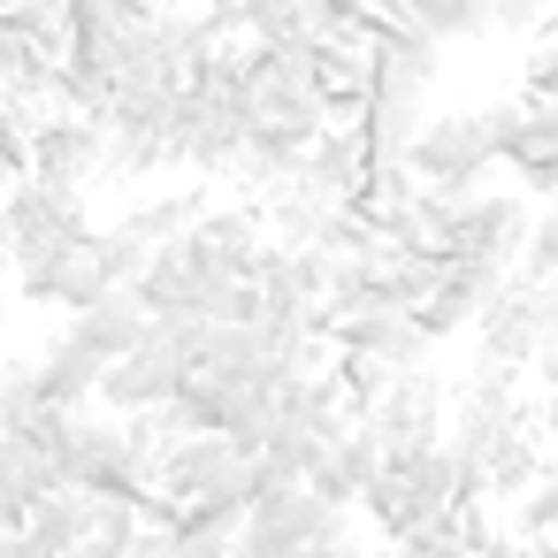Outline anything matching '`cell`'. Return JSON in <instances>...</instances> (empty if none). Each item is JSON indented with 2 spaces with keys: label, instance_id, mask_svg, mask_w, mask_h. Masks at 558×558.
Returning a JSON list of instances; mask_svg holds the SVG:
<instances>
[{
  "label": "cell",
  "instance_id": "obj_1",
  "mask_svg": "<svg viewBox=\"0 0 558 558\" xmlns=\"http://www.w3.org/2000/svg\"><path fill=\"white\" fill-rule=\"evenodd\" d=\"M527 230H535V207H527L520 192H474V199H451L436 253H444V260H474V268H497V276H520Z\"/></svg>",
  "mask_w": 558,
  "mask_h": 558
},
{
  "label": "cell",
  "instance_id": "obj_2",
  "mask_svg": "<svg viewBox=\"0 0 558 558\" xmlns=\"http://www.w3.org/2000/svg\"><path fill=\"white\" fill-rule=\"evenodd\" d=\"M497 161V138H489V108H466V116H428L405 177L428 192V199H474L482 169Z\"/></svg>",
  "mask_w": 558,
  "mask_h": 558
},
{
  "label": "cell",
  "instance_id": "obj_3",
  "mask_svg": "<svg viewBox=\"0 0 558 558\" xmlns=\"http://www.w3.org/2000/svg\"><path fill=\"white\" fill-rule=\"evenodd\" d=\"M444 413H451V383H436V375L421 367V375H390L383 405H375L360 428L383 444V466H405L413 451H436V444H444Z\"/></svg>",
  "mask_w": 558,
  "mask_h": 558
},
{
  "label": "cell",
  "instance_id": "obj_4",
  "mask_svg": "<svg viewBox=\"0 0 558 558\" xmlns=\"http://www.w3.org/2000/svg\"><path fill=\"white\" fill-rule=\"evenodd\" d=\"M245 466H253V459H245L230 436H192V444L161 451L154 489H161V505H169V512H207V505H238Z\"/></svg>",
  "mask_w": 558,
  "mask_h": 558
},
{
  "label": "cell",
  "instance_id": "obj_5",
  "mask_svg": "<svg viewBox=\"0 0 558 558\" xmlns=\"http://www.w3.org/2000/svg\"><path fill=\"white\" fill-rule=\"evenodd\" d=\"M85 230H93L85 192L9 184V260H16V276H24V268H47V260H54V253H70Z\"/></svg>",
  "mask_w": 558,
  "mask_h": 558
},
{
  "label": "cell",
  "instance_id": "obj_6",
  "mask_svg": "<svg viewBox=\"0 0 558 558\" xmlns=\"http://www.w3.org/2000/svg\"><path fill=\"white\" fill-rule=\"evenodd\" d=\"M177 390H184V329H154L131 360H116L100 375V405L116 421H154Z\"/></svg>",
  "mask_w": 558,
  "mask_h": 558
},
{
  "label": "cell",
  "instance_id": "obj_7",
  "mask_svg": "<svg viewBox=\"0 0 558 558\" xmlns=\"http://www.w3.org/2000/svg\"><path fill=\"white\" fill-rule=\"evenodd\" d=\"M100 123L93 116H39L32 123V177L24 184H47V192H85L100 177Z\"/></svg>",
  "mask_w": 558,
  "mask_h": 558
},
{
  "label": "cell",
  "instance_id": "obj_8",
  "mask_svg": "<svg viewBox=\"0 0 558 558\" xmlns=\"http://www.w3.org/2000/svg\"><path fill=\"white\" fill-rule=\"evenodd\" d=\"M474 360H489V367H527L535 352H543V283H527V276H512L497 299H489V314L474 322Z\"/></svg>",
  "mask_w": 558,
  "mask_h": 558
},
{
  "label": "cell",
  "instance_id": "obj_9",
  "mask_svg": "<svg viewBox=\"0 0 558 558\" xmlns=\"http://www.w3.org/2000/svg\"><path fill=\"white\" fill-rule=\"evenodd\" d=\"M70 337L100 360V367H116V360H131L146 337H154V314L138 306V291H108L100 306H85V314H70Z\"/></svg>",
  "mask_w": 558,
  "mask_h": 558
},
{
  "label": "cell",
  "instance_id": "obj_10",
  "mask_svg": "<svg viewBox=\"0 0 558 558\" xmlns=\"http://www.w3.org/2000/svg\"><path fill=\"white\" fill-rule=\"evenodd\" d=\"M62 489L70 482H62V466L47 451H32L24 436H0V512H9V535H24V520Z\"/></svg>",
  "mask_w": 558,
  "mask_h": 558
},
{
  "label": "cell",
  "instance_id": "obj_11",
  "mask_svg": "<svg viewBox=\"0 0 558 558\" xmlns=\"http://www.w3.org/2000/svg\"><path fill=\"white\" fill-rule=\"evenodd\" d=\"M207 222V192L199 184H177V192H154V199H138L116 230L138 245V253H169V245H184L192 230Z\"/></svg>",
  "mask_w": 558,
  "mask_h": 558
},
{
  "label": "cell",
  "instance_id": "obj_12",
  "mask_svg": "<svg viewBox=\"0 0 558 558\" xmlns=\"http://www.w3.org/2000/svg\"><path fill=\"white\" fill-rule=\"evenodd\" d=\"M32 360H39V398H47L54 413H85V398H100V375H108V367H100L70 329H54Z\"/></svg>",
  "mask_w": 558,
  "mask_h": 558
},
{
  "label": "cell",
  "instance_id": "obj_13",
  "mask_svg": "<svg viewBox=\"0 0 558 558\" xmlns=\"http://www.w3.org/2000/svg\"><path fill=\"white\" fill-rule=\"evenodd\" d=\"M93 527H100V497L93 489H62V497H47L24 520V543H32V558H85Z\"/></svg>",
  "mask_w": 558,
  "mask_h": 558
},
{
  "label": "cell",
  "instance_id": "obj_14",
  "mask_svg": "<svg viewBox=\"0 0 558 558\" xmlns=\"http://www.w3.org/2000/svg\"><path fill=\"white\" fill-rule=\"evenodd\" d=\"M299 177L322 192V199H337V207H352L360 192H367V146H360V131H322L314 146H306V161H299Z\"/></svg>",
  "mask_w": 558,
  "mask_h": 558
},
{
  "label": "cell",
  "instance_id": "obj_15",
  "mask_svg": "<svg viewBox=\"0 0 558 558\" xmlns=\"http://www.w3.org/2000/svg\"><path fill=\"white\" fill-rule=\"evenodd\" d=\"M543 474H550V451H543V436H505L497 451H489V466H482V497H497V505H520L527 489H543Z\"/></svg>",
  "mask_w": 558,
  "mask_h": 558
},
{
  "label": "cell",
  "instance_id": "obj_16",
  "mask_svg": "<svg viewBox=\"0 0 558 558\" xmlns=\"http://www.w3.org/2000/svg\"><path fill=\"white\" fill-rule=\"evenodd\" d=\"M47 413H54V405L39 398V360L16 352L9 367H0V436H32Z\"/></svg>",
  "mask_w": 558,
  "mask_h": 558
},
{
  "label": "cell",
  "instance_id": "obj_17",
  "mask_svg": "<svg viewBox=\"0 0 558 558\" xmlns=\"http://www.w3.org/2000/svg\"><path fill=\"white\" fill-rule=\"evenodd\" d=\"M360 512H367V520H375L390 543H405V535H421V527H428L421 497H413V489H405V474H390V466H383V482L360 497Z\"/></svg>",
  "mask_w": 558,
  "mask_h": 558
},
{
  "label": "cell",
  "instance_id": "obj_18",
  "mask_svg": "<svg viewBox=\"0 0 558 558\" xmlns=\"http://www.w3.org/2000/svg\"><path fill=\"white\" fill-rule=\"evenodd\" d=\"M329 459H337V474L352 482V497H367V489L383 482V444H375L367 428H352L344 444H329Z\"/></svg>",
  "mask_w": 558,
  "mask_h": 558
},
{
  "label": "cell",
  "instance_id": "obj_19",
  "mask_svg": "<svg viewBox=\"0 0 558 558\" xmlns=\"http://www.w3.org/2000/svg\"><path fill=\"white\" fill-rule=\"evenodd\" d=\"M520 276H527V283H550V276H558V215H535L527 253H520Z\"/></svg>",
  "mask_w": 558,
  "mask_h": 558
},
{
  "label": "cell",
  "instance_id": "obj_20",
  "mask_svg": "<svg viewBox=\"0 0 558 558\" xmlns=\"http://www.w3.org/2000/svg\"><path fill=\"white\" fill-rule=\"evenodd\" d=\"M527 100H558V24H543V39L527 47Z\"/></svg>",
  "mask_w": 558,
  "mask_h": 558
},
{
  "label": "cell",
  "instance_id": "obj_21",
  "mask_svg": "<svg viewBox=\"0 0 558 558\" xmlns=\"http://www.w3.org/2000/svg\"><path fill=\"white\" fill-rule=\"evenodd\" d=\"M398 550H405V558H466V543H459V527H451V520H428V527H421V535H405Z\"/></svg>",
  "mask_w": 558,
  "mask_h": 558
},
{
  "label": "cell",
  "instance_id": "obj_22",
  "mask_svg": "<svg viewBox=\"0 0 558 558\" xmlns=\"http://www.w3.org/2000/svg\"><path fill=\"white\" fill-rule=\"evenodd\" d=\"M535 360H558V276L543 283V352Z\"/></svg>",
  "mask_w": 558,
  "mask_h": 558
},
{
  "label": "cell",
  "instance_id": "obj_23",
  "mask_svg": "<svg viewBox=\"0 0 558 558\" xmlns=\"http://www.w3.org/2000/svg\"><path fill=\"white\" fill-rule=\"evenodd\" d=\"M138 558H177V543H169L161 527H146V535H138Z\"/></svg>",
  "mask_w": 558,
  "mask_h": 558
},
{
  "label": "cell",
  "instance_id": "obj_24",
  "mask_svg": "<svg viewBox=\"0 0 558 558\" xmlns=\"http://www.w3.org/2000/svg\"><path fill=\"white\" fill-rule=\"evenodd\" d=\"M306 558H360V543H352V535H337V543H322V550H306Z\"/></svg>",
  "mask_w": 558,
  "mask_h": 558
},
{
  "label": "cell",
  "instance_id": "obj_25",
  "mask_svg": "<svg viewBox=\"0 0 558 558\" xmlns=\"http://www.w3.org/2000/svg\"><path fill=\"white\" fill-rule=\"evenodd\" d=\"M0 268H9V192H0Z\"/></svg>",
  "mask_w": 558,
  "mask_h": 558
},
{
  "label": "cell",
  "instance_id": "obj_26",
  "mask_svg": "<svg viewBox=\"0 0 558 558\" xmlns=\"http://www.w3.org/2000/svg\"><path fill=\"white\" fill-rule=\"evenodd\" d=\"M0 337H9V291H0Z\"/></svg>",
  "mask_w": 558,
  "mask_h": 558
},
{
  "label": "cell",
  "instance_id": "obj_27",
  "mask_svg": "<svg viewBox=\"0 0 558 558\" xmlns=\"http://www.w3.org/2000/svg\"><path fill=\"white\" fill-rule=\"evenodd\" d=\"M497 558H527V550H520V543H512V550H497Z\"/></svg>",
  "mask_w": 558,
  "mask_h": 558
}]
</instances>
